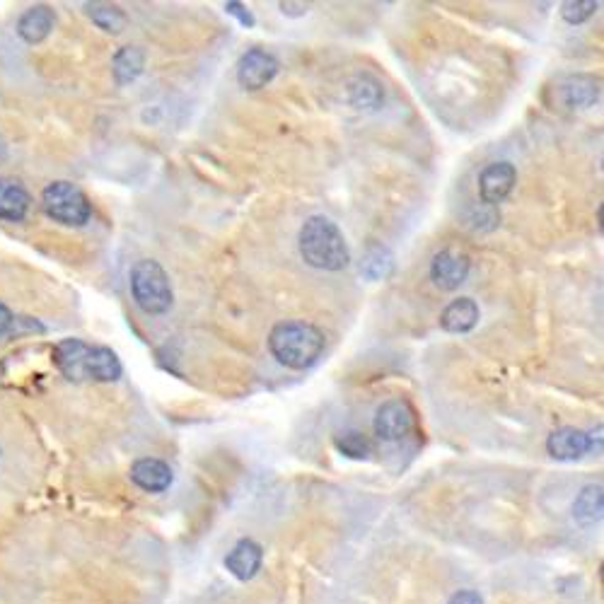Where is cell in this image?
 <instances>
[{
	"label": "cell",
	"mask_w": 604,
	"mask_h": 604,
	"mask_svg": "<svg viewBox=\"0 0 604 604\" xmlns=\"http://www.w3.org/2000/svg\"><path fill=\"white\" fill-rule=\"evenodd\" d=\"M131 481L148 493H162L172 486L174 474L167 462L155 460V457H141L131 464Z\"/></svg>",
	"instance_id": "obj_11"
},
{
	"label": "cell",
	"mask_w": 604,
	"mask_h": 604,
	"mask_svg": "<svg viewBox=\"0 0 604 604\" xmlns=\"http://www.w3.org/2000/svg\"><path fill=\"white\" fill-rule=\"evenodd\" d=\"M389 271H392V254L380 245L370 247L368 254L363 257V264H360V274L370 278V281H380Z\"/></svg>",
	"instance_id": "obj_23"
},
{
	"label": "cell",
	"mask_w": 604,
	"mask_h": 604,
	"mask_svg": "<svg viewBox=\"0 0 604 604\" xmlns=\"http://www.w3.org/2000/svg\"><path fill=\"white\" fill-rule=\"evenodd\" d=\"M42 203L46 216L54 218L56 223L80 228L92 216V206L87 196L71 182H54L44 189Z\"/></svg>",
	"instance_id": "obj_4"
},
{
	"label": "cell",
	"mask_w": 604,
	"mask_h": 604,
	"mask_svg": "<svg viewBox=\"0 0 604 604\" xmlns=\"http://www.w3.org/2000/svg\"><path fill=\"white\" fill-rule=\"evenodd\" d=\"M592 445L595 443H592L590 433L580 431V428H573V426H563L547 438V452L559 462L580 460V457L588 455Z\"/></svg>",
	"instance_id": "obj_9"
},
{
	"label": "cell",
	"mask_w": 604,
	"mask_h": 604,
	"mask_svg": "<svg viewBox=\"0 0 604 604\" xmlns=\"http://www.w3.org/2000/svg\"><path fill=\"white\" fill-rule=\"evenodd\" d=\"M278 58L266 49H249L237 63V83L245 90H261L276 78Z\"/></svg>",
	"instance_id": "obj_6"
},
{
	"label": "cell",
	"mask_w": 604,
	"mask_h": 604,
	"mask_svg": "<svg viewBox=\"0 0 604 604\" xmlns=\"http://www.w3.org/2000/svg\"><path fill=\"white\" fill-rule=\"evenodd\" d=\"M5 155H8V145H5L3 138H0V162L5 160Z\"/></svg>",
	"instance_id": "obj_28"
},
{
	"label": "cell",
	"mask_w": 604,
	"mask_h": 604,
	"mask_svg": "<svg viewBox=\"0 0 604 604\" xmlns=\"http://www.w3.org/2000/svg\"><path fill=\"white\" fill-rule=\"evenodd\" d=\"M143 68H145V54L143 49H138V46H124V49L114 56L112 71L119 85L133 83V80L143 73Z\"/></svg>",
	"instance_id": "obj_20"
},
{
	"label": "cell",
	"mask_w": 604,
	"mask_h": 604,
	"mask_svg": "<svg viewBox=\"0 0 604 604\" xmlns=\"http://www.w3.org/2000/svg\"><path fill=\"white\" fill-rule=\"evenodd\" d=\"M87 353L90 346L80 339H63L54 348V363L71 382L87 380Z\"/></svg>",
	"instance_id": "obj_12"
},
{
	"label": "cell",
	"mask_w": 604,
	"mask_h": 604,
	"mask_svg": "<svg viewBox=\"0 0 604 604\" xmlns=\"http://www.w3.org/2000/svg\"><path fill=\"white\" fill-rule=\"evenodd\" d=\"M447 604H484V597L476 590H457Z\"/></svg>",
	"instance_id": "obj_26"
},
{
	"label": "cell",
	"mask_w": 604,
	"mask_h": 604,
	"mask_svg": "<svg viewBox=\"0 0 604 604\" xmlns=\"http://www.w3.org/2000/svg\"><path fill=\"white\" fill-rule=\"evenodd\" d=\"M54 22V10L46 8V5H34V8H29L27 13L20 17L17 32H20V37L25 39V42L39 44L49 37L51 29H54Z\"/></svg>",
	"instance_id": "obj_17"
},
{
	"label": "cell",
	"mask_w": 604,
	"mask_h": 604,
	"mask_svg": "<svg viewBox=\"0 0 604 604\" xmlns=\"http://www.w3.org/2000/svg\"><path fill=\"white\" fill-rule=\"evenodd\" d=\"M264 563V549L259 547L254 539H240L225 556V568L232 578H237L240 583H247L261 571Z\"/></svg>",
	"instance_id": "obj_10"
},
{
	"label": "cell",
	"mask_w": 604,
	"mask_h": 604,
	"mask_svg": "<svg viewBox=\"0 0 604 604\" xmlns=\"http://www.w3.org/2000/svg\"><path fill=\"white\" fill-rule=\"evenodd\" d=\"M479 305L472 298H457L440 312V327L450 334H467L479 324Z\"/></svg>",
	"instance_id": "obj_15"
},
{
	"label": "cell",
	"mask_w": 604,
	"mask_h": 604,
	"mask_svg": "<svg viewBox=\"0 0 604 604\" xmlns=\"http://www.w3.org/2000/svg\"><path fill=\"white\" fill-rule=\"evenodd\" d=\"M348 102L360 112H373V109L382 107V102H385L382 83L370 73L353 75L351 83H348Z\"/></svg>",
	"instance_id": "obj_14"
},
{
	"label": "cell",
	"mask_w": 604,
	"mask_h": 604,
	"mask_svg": "<svg viewBox=\"0 0 604 604\" xmlns=\"http://www.w3.org/2000/svg\"><path fill=\"white\" fill-rule=\"evenodd\" d=\"M600 3L597 0H568V3L561 5V17L568 22V25H583L585 20H590L592 15L597 13Z\"/></svg>",
	"instance_id": "obj_24"
},
{
	"label": "cell",
	"mask_w": 604,
	"mask_h": 604,
	"mask_svg": "<svg viewBox=\"0 0 604 604\" xmlns=\"http://www.w3.org/2000/svg\"><path fill=\"white\" fill-rule=\"evenodd\" d=\"M375 435L385 443H397L414 431L416 414L406 399H389L375 414Z\"/></svg>",
	"instance_id": "obj_5"
},
{
	"label": "cell",
	"mask_w": 604,
	"mask_h": 604,
	"mask_svg": "<svg viewBox=\"0 0 604 604\" xmlns=\"http://www.w3.org/2000/svg\"><path fill=\"white\" fill-rule=\"evenodd\" d=\"M561 97L568 109H588L600 100V80L592 75H568L561 85Z\"/></svg>",
	"instance_id": "obj_13"
},
{
	"label": "cell",
	"mask_w": 604,
	"mask_h": 604,
	"mask_svg": "<svg viewBox=\"0 0 604 604\" xmlns=\"http://www.w3.org/2000/svg\"><path fill=\"white\" fill-rule=\"evenodd\" d=\"M121 377V360L107 346H90L87 353V380L114 382Z\"/></svg>",
	"instance_id": "obj_18"
},
{
	"label": "cell",
	"mask_w": 604,
	"mask_h": 604,
	"mask_svg": "<svg viewBox=\"0 0 604 604\" xmlns=\"http://www.w3.org/2000/svg\"><path fill=\"white\" fill-rule=\"evenodd\" d=\"M324 346H327L324 331L302 319L276 324L269 334L271 356L290 370L312 368L324 353Z\"/></svg>",
	"instance_id": "obj_1"
},
{
	"label": "cell",
	"mask_w": 604,
	"mask_h": 604,
	"mask_svg": "<svg viewBox=\"0 0 604 604\" xmlns=\"http://www.w3.org/2000/svg\"><path fill=\"white\" fill-rule=\"evenodd\" d=\"M225 13L237 17L240 20L242 27H254V17L242 3H237V0H230V3H225Z\"/></svg>",
	"instance_id": "obj_25"
},
{
	"label": "cell",
	"mask_w": 604,
	"mask_h": 604,
	"mask_svg": "<svg viewBox=\"0 0 604 604\" xmlns=\"http://www.w3.org/2000/svg\"><path fill=\"white\" fill-rule=\"evenodd\" d=\"M131 293L145 315H165L174 302L170 276L153 259L138 261L131 269Z\"/></svg>",
	"instance_id": "obj_3"
},
{
	"label": "cell",
	"mask_w": 604,
	"mask_h": 604,
	"mask_svg": "<svg viewBox=\"0 0 604 604\" xmlns=\"http://www.w3.org/2000/svg\"><path fill=\"white\" fill-rule=\"evenodd\" d=\"M300 254L307 266L319 271H344L351 261L344 232L324 216L305 220L300 230Z\"/></svg>",
	"instance_id": "obj_2"
},
{
	"label": "cell",
	"mask_w": 604,
	"mask_h": 604,
	"mask_svg": "<svg viewBox=\"0 0 604 604\" xmlns=\"http://www.w3.org/2000/svg\"><path fill=\"white\" fill-rule=\"evenodd\" d=\"M334 445L341 455L351 457V460H365V457L373 452V443H370V438L360 431L339 433L334 438Z\"/></svg>",
	"instance_id": "obj_22"
},
{
	"label": "cell",
	"mask_w": 604,
	"mask_h": 604,
	"mask_svg": "<svg viewBox=\"0 0 604 604\" xmlns=\"http://www.w3.org/2000/svg\"><path fill=\"white\" fill-rule=\"evenodd\" d=\"M518 182V170L510 162H491L479 174V196L486 206H498L510 196Z\"/></svg>",
	"instance_id": "obj_7"
},
{
	"label": "cell",
	"mask_w": 604,
	"mask_h": 604,
	"mask_svg": "<svg viewBox=\"0 0 604 604\" xmlns=\"http://www.w3.org/2000/svg\"><path fill=\"white\" fill-rule=\"evenodd\" d=\"M87 15H90V20L95 22L97 27L104 29V32H109V34L124 32L126 25H129V17H126L124 10L116 8V5L92 3V5H87Z\"/></svg>",
	"instance_id": "obj_21"
},
{
	"label": "cell",
	"mask_w": 604,
	"mask_h": 604,
	"mask_svg": "<svg viewBox=\"0 0 604 604\" xmlns=\"http://www.w3.org/2000/svg\"><path fill=\"white\" fill-rule=\"evenodd\" d=\"M604 496L600 484H588L578 493L576 503H573V520L580 527H595L602 520Z\"/></svg>",
	"instance_id": "obj_19"
},
{
	"label": "cell",
	"mask_w": 604,
	"mask_h": 604,
	"mask_svg": "<svg viewBox=\"0 0 604 604\" xmlns=\"http://www.w3.org/2000/svg\"><path fill=\"white\" fill-rule=\"evenodd\" d=\"M29 203H32V199H29L27 189L20 182L10 177H0V218L17 223V220L27 216Z\"/></svg>",
	"instance_id": "obj_16"
},
{
	"label": "cell",
	"mask_w": 604,
	"mask_h": 604,
	"mask_svg": "<svg viewBox=\"0 0 604 604\" xmlns=\"http://www.w3.org/2000/svg\"><path fill=\"white\" fill-rule=\"evenodd\" d=\"M13 324H15L13 312H10L8 307H5L3 302H0V336H3V334H8V331L13 329Z\"/></svg>",
	"instance_id": "obj_27"
},
{
	"label": "cell",
	"mask_w": 604,
	"mask_h": 604,
	"mask_svg": "<svg viewBox=\"0 0 604 604\" xmlns=\"http://www.w3.org/2000/svg\"><path fill=\"white\" fill-rule=\"evenodd\" d=\"M469 269L472 264H469L467 254L457 252V249H443L431 261V281L440 290H457L467 281Z\"/></svg>",
	"instance_id": "obj_8"
}]
</instances>
